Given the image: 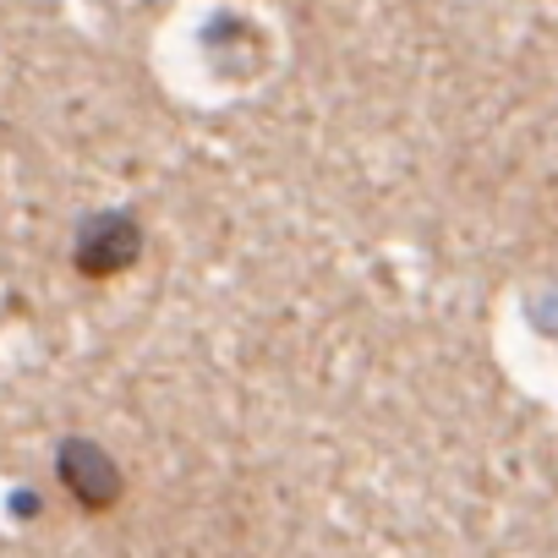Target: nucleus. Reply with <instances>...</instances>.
Instances as JSON below:
<instances>
[{
	"mask_svg": "<svg viewBox=\"0 0 558 558\" xmlns=\"http://www.w3.org/2000/svg\"><path fill=\"white\" fill-rule=\"evenodd\" d=\"M143 257V225L121 208H105V214H88L77 225V246H72V263L83 279H116L126 274L132 263Z\"/></svg>",
	"mask_w": 558,
	"mask_h": 558,
	"instance_id": "nucleus-2",
	"label": "nucleus"
},
{
	"mask_svg": "<svg viewBox=\"0 0 558 558\" xmlns=\"http://www.w3.org/2000/svg\"><path fill=\"white\" fill-rule=\"evenodd\" d=\"M56 476L72 493V504L88 509V514H110L126 498V471L116 465V454L99 438H77V433L61 438L56 444Z\"/></svg>",
	"mask_w": 558,
	"mask_h": 558,
	"instance_id": "nucleus-1",
	"label": "nucleus"
}]
</instances>
